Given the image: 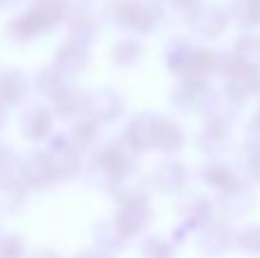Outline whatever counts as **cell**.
<instances>
[{"mask_svg":"<svg viewBox=\"0 0 260 258\" xmlns=\"http://www.w3.org/2000/svg\"><path fill=\"white\" fill-rule=\"evenodd\" d=\"M240 12H242V18L251 25H258L260 23V0H240Z\"/></svg>","mask_w":260,"mask_h":258,"instance_id":"obj_1","label":"cell"}]
</instances>
